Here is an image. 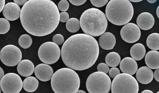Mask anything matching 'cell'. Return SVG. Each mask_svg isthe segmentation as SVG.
<instances>
[{
  "instance_id": "6da1fadb",
  "label": "cell",
  "mask_w": 159,
  "mask_h": 93,
  "mask_svg": "<svg viewBox=\"0 0 159 93\" xmlns=\"http://www.w3.org/2000/svg\"><path fill=\"white\" fill-rule=\"evenodd\" d=\"M21 24L29 33L36 36L48 35L57 27L60 21L58 9L50 0H29L21 10Z\"/></svg>"
},
{
  "instance_id": "7a4b0ae2",
  "label": "cell",
  "mask_w": 159,
  "mask_h": 93,
  "mask_svg": "<svg viewBox=\"0 0 159 93\" xmlns=\"http://www.w3.org/2000/svg\"><path fill=\"white\" fill-rule=\"evenodd\" d=\"M99 47L96 39L84 33H79L69 38L63 43L61 54L64 64L78 71L87 69L96 61Z\"/></svg>"
},
{
  "instance_id": "3957f363",
  "label": "cell",
  "mask_w": 159,
  "mask_h": 93,
  "mask_svg": "<svg viewBox=\"0 0 159 93\" xmlns=\"http://www.w3.org/2000/svg\"><path fill=\"white\" fill-rule=\"evenodd\" d=\"M80 22L83 32L94 37L103 34L106 30L108 23L105 14L95 8L84 11L80 16Z\"/></svg>"
},
{
  "instance_id": "277c9868",
  "label": "cell",
  "mask_w": 159,
  "mask_h": 93,
  "mask_svg": "<svg viewBox=\"0 0 159 93\" xmlns=\"http://www.w3.org/2000/svg\"><path fill=\"white\" fill-rule=\"evenodd\" d=\"M51 84L55 93H75L79 88L80 80L78 75L75 71L63 68L54 73Z\"/></svg>"
},
{
  "instance_id": "5b68a950",
  "label": "cell",
  "mask_w": 159,
  "mask_h": 93,
  "mask_svg": "<svg viewBox=\"0 0 159 93\" xmlns=\"http://www.w3.org/2000/svg\"><path fill=\"white\" fill-rule=\"evenodd\" d=\"M105 13L108 20L117 25L128 23L134 14L132 4L127 0H111L106 6Z\"/></svg>"
},
{
  "instance_id": "8992f818",
  "label": "cell",
  "mask_w": 159,
  "mask_h": 93,
  "mask_svg": "<svg viewBox=\"0 0 159 93\" xmlns=\"http://www.w3.org/2000/svg\"><path fill=\"white\" fill-rule=\"evenodd\" d=\"M111 85L109 76L107 74L99 71L90 74L86 83L87 89L89 93H108Z\"/></svg>"
},
{
  "instance_id": "52a82bcc",
  "label": "cell",
  "mask_w": 159,
  "mask_h": 93,
  "mask_svg": "<svg viewBox=\"0 0 159 93\" xmlns=\"http://www.w3.org/2000/svg\"><path fill=\"white\" fill-rule=\"evenodd\" d=\"M111 93H138L139 86L135 78L125 73H120L113 79Z\"/></svg>"
},
{
  "instance_id": "ba28073f",
  "label": "cell",
  "mask_w": 159,
  "mask_h": 93,
  "mask_svg": "<svg viewBox=\"0 0 159 93\" xmlns=\"http://www.w3.org/2000/svg\"><path fill=\"white\" fill-rule=\"evenodd\" d=\"M61 55L59 46L51 42H48L42 44L38 51L40 60L43 63L49 64L55 63L59 59Z\"/></svg>"
},
{
  "instance_id": "9c48e42d",
  "label": "cell",
  "mask_w": 159,
  "mask_h": 93,
  "mask_svg": "<svg viewBox=\"0 0 159 93\" xmlns=\"http://www.w3.org/2000/svg\"><path fill=\"white\" fill-rule=\"evenodd\" d=\"M22 53L20 49L13 45L5 46L0 52V59L2 63L8 66L17 65L22 59Z\"/></svg>"
},
{
  "instance_id": "30bf717a",
  "label": "cell",
  "mask_w": 159,
  "mask_h": 93,
  "mask_svg": "<svg viewBox=\"0 0 159 93\" xmlns=\"http://www.w3.org/2000/svg\"><path fill=\"white\" fill-rule=\"evenodd\" d=\"M0 85L4 93H19L22 88L23 82L18 75L11 73L3 76L0 81Z\"/></svg>"
},
{
  "instance_id": "8fae6325",
  "label": "cell",
  "mask_w": 159,
  "mask_h": 93,
  "mask_svg": "<svg viewBox=\"0 0 159 93\" xmlns=\"http://www.w3.org/2000/svg\"><path fill=\"white\" fill-rule=\"evenodd\" d=\"M120 34L121 38L125 41L129 43H133L140 38L141 31L136 24L130 23L122 27L120 31Z\"/></svg>"
},
{
  "instance_id": "7c38bea8",
  "label": "cell",
  "mask_w": 159,
  "mask_h": 93,
  "mask_svg": "<svg viewBox=\"0 0 159 93\" xmlns=\"http://www.w3.org/2000/svg\"><path fill=\"white\" fill-rule=\"evenodd\" d=\"M35 75L40 80L46 82L49 80L53 74V70L50 65L40 64L37 65L34 69Z\"/></svg>"
},
{
  "instance_id": "4fadbf2b",
  "label": "cell",
  "mask_w": 159,
  "mask_h": 93,
  "mask_svg": "<svg viewBox=\"0 0 159 93\" xmlns=\"http://www.w3.org/2000/svg\"><path fill=\"white\" fill-rule=\"evenodd\" d=\"M20 11V8L18 5L14 2H9L4 5L2 13L6 19L14 21L19 18Z\"/></svg>"
},
{
  "instance_id": "5bb4252c",
  "label": "cell",
  "mask_w": 159,
  "mask_h": 93,
  "mask_svg": "<svg viewBox=\"0 0 159 93\" xmlns=\"http://www.w3.org/2000/svg\"><path fill=\"white\" fill-rule=\"evenodd\" d=\"M154 19L153 16L148 12H144L140 14L136 20L138 26L141 29L145 30L152 28L154 24Z\"/></svg>"
},
{
  "instance_id": "9a60e30c",
  "label": "cell",
  "mask_w": 159,
  "mask_h": 93,
  "mask_svg": "<svg viewBox=\"0 0 159 93\" xmlns=\"http://www.w3.org/2000/svg\"><path fill=\"white\" fill-rule=\"evenodd\" d=\"M120 68L121 72L131 75L134 74L138 69V65L136 61L130 57L124 58L121 61Z\"/></svg>"
},
{
  "instance_id": "2e32d148",
  "label": "cell",
  "mask_w": 159,
  "mask_h": 93,
  "mask_svg": "<svg viewBox=\"0 0 159 93\" xmlns=\"http://www.w3.org/2000/svg\"><path fill=\"white\" fill-rule=\"evenodd\" d=\"M136 77L138 81L143 84H148L150 83L153 78L152 71L147 66L140 68L137 71Z\"/></svg>"
},
{
  "instance_id": "e0dca14e",
  "label": "cell",
  "mask_w": 159,
  "mask_h": 93,
  "mask_svg": "<svg viewBox=\"0 0 159 93\" xmlns=\"http://www.w3.org/2000/svg\"><path fill=\"white\" fill-rule=\"evenodd\" d=\"M98 40L100 47L106 50L112 49L116 43L115 36L112 33L109 32L102 34Z\"/></svg>"
},
{
  "instance_id": "ac0fdd59",
  "label": "cell",
  "mask_w": 159,
  "mask_h": 93,
  "mask_svg": "<svg viewBox=\"0 0 159 93\" xmlns=\"http://www.w3.org/2000/svg\"><path fill=\"white\" fill-rule=\"evenodd\" d=\"M17 69L18 73L21 76L27 77L33 73L34 69V65L30 60H23L18 64Z\"/></svg>"
},
{
  "instance_id": "d6986e66",
  "label": "cell",
  "mask_w": 159,
  "mask_h": 93,
  "mask_svg": "<svg viewBox=\"0 0 159 93\" xmlns=\"http://www.w3.org/2000/svg\"><path fill=\"white\" fill-rule=\"evenodd\" d=\"M159 53L156 51H148L146 55L145 61L147 65L149 68L155 69L159 67Z\"/></svg>"
},
{
  "instance_id": "ffe728a7",
  "label": "cell",
  "mask_w": 159,
  "mask_h": 93,
  "mask_svg": "<svg viewBox=\"0 0 159 93\" xmlns=\"http://www.w3.org/2000/svg\"><path fill=\"white\" fill-rule=\"evenodd\" d=\"M146 50L144 46L140 43L134 44L131 47L130 54L133 59L136 60H140L144 57Z\"/></svg>"
},
{
  "instance_id": "44dd1931",
  "label": "cell",
  "mask_w": 159,
  "mask_h": 93,
  "mask_svg": "<svg viewBox=\"0 0 159 93\" xmlns=\"http://www.w3.org/2000/svg\"><path fill=\"white\" fill-rule=\"evenodd\" d=\"M39 81L33 76H30L25 78L23 82L24 90L29 92H32L36 90L39 86Z\"/></svg>"
},
{
  "instance_id": "7402d4cb",
  "label": "cell",
  "mask_w": 159,
  "mask_h": 93,
  "mask_svg": "<svg viewBox=\"0 0 159 93\" xmlns=\"http://www.w3.org/2000/svg\"><path fill=\"white\" fill-rule=\"evenodd\" d=\"M120 60V55L115 52L109 53L105 57V62L107 64L111 67H115L118 66Z\"/></svg>"
},
{
  "instance_id": "603a6c76",
  "label": "cell",
  "mask_w": 159,
  "mask_h": 93,
  "mask_svg": "<svg viewBox=\"0 0 159 93\" xmlns=\"http://www.w3.org/2000/svg\"><path fill=\"white\" fill-rule=\"evenodd\" d=\"M159 34L157 33H153L150 34L146 40V44L150 49L157 50L159 49Z\"/></svg>"
},
{
  "instance_id": "cb8c5ba5",
  "label": "cell",
  "mask_w": 159,
  "mask_h": 93,
  "mask_svg": "<svg viewBox=\"0 0 159 93\" xmlns=\"http://www.w3.org/2000/svg\"><path fill=\"white\" fill-rule=\"evenodd\" d=\"M66 25L68 31L73 33L78 31L80 27V21L75 18H72L68 19L66 21Z\"/></svg>"
},
{
  "instance_id": "d4e9b609",
  "label": "cell",
  "mask_w": 159,
  "mask_h": 93,
  "mask_svg": "<svg viewBox=\"0 0 159 93\" xmlns=\"http://www.w3.org/2000/svg\"><path fill=\"white\" fill-rule=\"evenodd\" d=\"M18 43L21 47L26 49L31 46L32 43V40L29 35L24 34L20 37L18 40Z\"/></svg>"
},
{
  "instance_id": "484cf974",
  "label": "cell",
  "mask_w": 159,
  "mask_h": 93,
  "mask_svg": "<svg viewBox=\"0 0 159 93\" xmlns=\"http://www.w3.org/2000/svg\"><path fill=\"white\" fill-rule=\"evenodd\" d=\"M10 25L9 21L6 19L0 18V34H4L9 30Z\"/></svg>"
},
{
  "instance_id": "4316f807",
  "label": "cell",
  "mask_w": 159,
  "mask_h": 93,
  "mask_svg": "<svg viewBox=\"0 0 159 93\" xmlns=\"http://www.w3.org/2000/svg\"><path fill=\"white\" fill-rule=\"evenodd\" d=\"M57 6V8L60 11L65 12L68 9L69 4L67 1L61 0L59 2Z\"/></svg>"
},
{
  "instance_id": "83f0119b",
  "label": "cell",
  "mask_w": 159,
  "mask_h": 93,
  "mask_svg": "<svg viewBox=\"0 0 159 93\" xmlns=\"http://www.w3.org/2000/svg\"><path fill=\"white\" fill-rule=\"evenodd\" d=\"M52 41L54 43L58 45L62 44L64 41L63 36L60 34H57L54 35L52 38Z\"/></svg>"
},
{
  "instance_id": "f1b7e54d",
  "label": "cell",
  "mask_w": 159,
  "mask_h": 93,
  "mask_svg": "<svg viewBox=\"0 0 159 93\" xmlns=\"http://www.w3.org/2000/svg\"><path fill=\"white\" fill-rule=\"evenodd\" d=\"M97 69L98 71L107 74L109 72V68L106 64L104 63H100L98 65Z\"/></svg>"
},
{
  "instance_id": "f546056e",
  "label": "cell",
  "mask_w": 159,
  "mask_h": 93,
  "mask_svg": "<svg viewBox=\"0 0 159 93\" xmlns=\"http://www.w3.org/2000/svg\"><path fill=\"white\" fill-rule=\"evenodd\" d=\"M91 2L95 7H102L105 5L108 2L107 0H90Z\"/></svg>"
},
{
  "instance_id": "4dcf8cb0",
  "label": "cell",
  "mask_w": 159,
  "mask_h": 93,
  "mask_svg": "<svg viewBox=\"0 0 159 93\" xmlns=\"http://www.w3.org/2000/svg\"><path fill=\"white\" fill-rule=\"evenodd\" d=\"M120 73V70L117 68H112L109 71V75L110 77L112 78H114Z\"/></svg>"
},
{
  "instance_id": "1f68e13d",
  "label": "cell",
  "mask_w": 159,
  "mask_h": 93,
  "mask_svg": "<svg viewBox=\"0 0 159 93\" xmlns=\"http://www.w3.org/2000/svg\"><path fill=\"white\" fill-rule=\"evenodd\" d=\"M60 21L62 22H66L69 18V15L66 12H62L59 13Z\"/></svg>"
},
{
  "instance_id": "d6a6232c",
  "label": "cell",
  "mask_w": 159,
  "mask_h": 93,
  "mask_svg": "<svg viewBox=\"0 0 159 93\" xmlns=\"http://www.w3.org/2000/svg\"><path fill=\"white\" fill-rule=\"evenodd\" d=\"M70 2L73 5L75 6H80L84 4L86 2V0H69Z\"/></svg>"
},
{
  "instance_id": "836d02e7",
  "label": "cell",
  "mask_w": 159,
  "mask_h": 93,
  "mask_svg": "<svg viewBox=\"0 0 159 93\" xmlns=\"http://www.w3.org/2000/svg\"><path fill=\"white\" fill-rule=\"evenodd\" d=\"M13 1L14 3L18 6H22L24 5L28 1L27 0H14Z\"/></svg>"
},
{
  "instance_id": "e575fe53",
  "label": "cell",
  "mask_w": 159,
  "mask_h": 93,
  "mask_svg": "<svg viewBox=\"0 0 159 93\" xmlns=\"http://www.w3.org/2000/svg\"><path fill=\"white\" fill-rule=\"evenodd\" d=\"M159 68L155 70L153 76L155 80L158 82H159Z\"/></svg>"
},
{
  "instance_id": "d590c367",
  "label": "cell",
  "mask_w": 159,
  "mask_h": 93,
  "mask_svg": "<svg viewBox=\"0 0 159 93\" xmlns=\"http://www.w3.org/2000/svg\"><path fill=\"white\" fill-rule=\"evenodd\" d=\"M5 0H0V13L3 10L5 4Z\"/></svg>"
},
{
  "instance_id": "8d00e7d4",
  "label": "cell",
  "mask_w": 159,
  "mask_h": 93,
  "mask_svg": "<svg viewBox=\"0 0 159 93\" xmlns=\"http://www.w3.org/2000/svg\"><path fill=\"white\" fill-rule=\"evenodd\" d=\"M4 72L2 68L1 67H0V81H1L2 78L4 76Z\"/></svg>"
},
{
  "instance_id": "74e56055",
  "label": "cell",
  "mask_w": 159,
  "mask_h": 93,
  "mask_svg": "<svg viewBox=\"0 0 159 93\" xmlns=\"http://www.w3.org/2000/svg\"><path fill=\"white\" fill-rule=\"evenodd\" d=\"M141 93H153V92L150 90H146L143 91Z\"/></svg>"
},
{
  "instance_id": "f35d334b",
  "label": "cell",
  "mask_w": 159,
  "mask_h": 93,
  "mask_svg": "<svg viewBox=\"0 0 159 93\" xmlns=\"http://www.w3.org/2000/svg\"><path fill=\"white\" fill-rule=\"evenodd\" d=\"M75 93H86L85 91L82 90H78Z\"/></svg>"
},
{
  "instance_id": "ab89813d",
  "label": "cell",
  "mask_w": 159,
  "mask_h": 93,
  "mask_svg": "<svg viewBox=\"0 0 159 93\" xmlns=\"http://www.w3.org/2000/svg\"><path fill=\"white\" fill-rule=\"evenodd\" d=\"M147 1L151 3H153L155 2L157 0H147Z\"/></svg>"
},
{
  "instance_id": "60d3db41",
  "label": "cell",
  "mask_w": 159,
  "mask_h": 93,
  "mask_svg": "<svg viewBox=\"0 0 159 93\" xmlns=\"http://www.w3.org/2000/svg\"><path fill=\"white\" fill-rule=\"evenodd\" d=\"M142 0H129V1H131L132 2H140V1H141Z\"/></svg>"
},
{
  "instance_id": "b9f144b4",
  "label": "cell",
  "mask_w": 159,
  "mask_h": 93,
  "mask_svg": "<svg viewBox=\"0 0 159 93\" xmlns=\"http://www.w3.org/2000/svg\"><path fill=\"white\" fill-rule=\"evenodd\" d=\"M158 7L157 8V16L158 18Z\"/></svg>"
},
{
  "instance_id": "7bdbcfd3",
  "label": "cell",
  "mask_w": 159,
  "mask_h": 93,
  "mask_svg": "<svg viewBox=\"0 0 159 93\" xmlns=\"http://www.w3.org/2000/svg\"><path fill=\"white\" fill-rule=\"evenodd\" d=\"M1 87H0V93H1Z\"/></svg>"
},
{
  "instance_id": "ee69618b",
  "label": "cell",
  "mask_w": 159,
  "mask_h": 93,
  "mask_svg": "<svg viewBox=\"0 0 159 93\" xmlns=\"http://www.w3.org/2000/svg\"><path fill=\"white\" fill-rule=\"evenodd\" d=\"M159 93V91H158L157 93Z\"/></svg>"
},
{
  "instance_id": "f6af8a7d",
  "label": "cell",
  "mask_w": 159,
  "mask_h": 93,
  "mask_svg": "<svg viewBox=\"0 0 159 93\" xmlns=\"http://www.w3.org/2000/svg\"></svg>"
}]
</instances>
